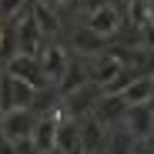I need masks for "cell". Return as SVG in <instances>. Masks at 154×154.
I'll list each match as a JSON object with an SVG mask.
<instances>
[{
  "instance_id": "1",
  "label": "cell",
  "mask_w": 154,
  "mask_h": 154,
  "mask_svg": "<svg viewBox=\"0 0 154 154\" xmlns=\"http://www.w3.org/2000/svg\"><path fill=\"white\" fill-rule=\"evenodd\" d=\"M37 100V87H30L27 81H20V77H10L4 70L0 77V111L10 114V111H30Z\"/></svg>"
},
{
  "instance_id": "2",
  "label": "cell",
  "mask_w": 154,
  "mask_h": 154,
  "mask_svg": "<svg viewBox=\"0 0 154 154\" xmlns=\"http://www.w3.org/2000/svg\"><path fill=\"white\" fill-rule=\"evenodd\" d=\"M10 77H20V81H27L30 87H37V91H47V87H54L50 84V77L44 74V67H40V60L37 57H30V54H17L14 60H7V67H4Z\"/></svg>"
},
{
  "instance_id": "3",
  "label": "cell",
  "mask_w": 154,
  "mask_h": 154,
  "mask_svg": "<svg viewBox=\"0 0 154 154\" xmlns=\"http://www.w3.org/2000/svg\"><path fill=\"white\" fill-rule=\"evenodd\" d=\"M37 60L44 67V74L50 77V84H60L64 74H67V67H70V57H67V50L60 44H47L40 54H37Z\"/></svg>"
},
{
  "instance_id": "4",
  "label": "cell",
  "mask_w": 154,
  "mask_h": 154,
  "mask_svg": "<svg viewBox=\"0 0 154 154\" xmlns=\"http://www.w3.org/2000/svg\"><path fill=\"white\" fill-rule=\"evenodd\" d=\"M121 70H124L121 54H100V57L91 60V84H97L100 91H104L107 84H114L121 77Z\"/></svg>"
},
{
  "instance_id": "5",
  "label": "cell",
  "mask_w": 154,
  "mask_h": 154,
  "mask_svg": "<svg viewBox=\"0 0 154 154\" xmlns=\"http://www.w3.org/2000/svg\"><path fill=\"white\" fill-rule=\"evenodd\" d=\"M34 127H37V114L34 111H10L4 117V134L0 137H7V141H27L34 137Z\"/></svg>"
},
{
  "instance_id": "6",
  "label": "cell",
  "mask_w": 154,
  "mask_h": 154,
  "mask_svg": "<svg viewBox=\"0 0 154 154\" xmlns=\"http://www.w3.org/2000/svg\"><path fill=\"white\" fill-rule=\"evenodd\" d=\"M121 23H124V14H121L114 4H107V7L87 14V27H91L94 34H100V37H114V34L121 30Z\"/></svg>"
},
{
  "instance_id": "7",
  "label": "cell",
  "mask_w": 154,
  "mask_h": 154,
  "mask_svg": "<svg viewBox=\"0 0 154 154\" xmlns=\"http://www.w3.org/2000/svg\"><path fill=\"white\" fill-rule=\"evenodd\" d=\"M107 134H111V127L100 124L94 114L81 121V137H84V151H87V154H104V147H107Z\"/></svg>"
},
{
  "instance_id": "8",
  "label": "cell",
  "mask_w": 154,
  "mask_h": 154,
  "mask_svg": "<svg viewBox=\"0 0 154 154\" xmlns=\"http://www.w3.org/2000/svg\"><path fill=\"white\" fill-rule=\"evenodd\" d=\"M94 117H97L100 124H107V127L124 124V117H127V104H124V97H121V94H104V97L97 100V107H94Z\"/></svg>"
},
{
  "instance_id": "9",
  "label": "cell",
  "mask_w": 154,
  "mask_h": 154,
  "mask_svg": "<svg viewBox=\"0 0 154 154\" xmlns=\"http://www.w3.org/2000/svg\"><path fill=\"white\" fill-rule=\"evenodd\" d=\"M64 111V107H60ZM57 151L60 154H87L84 151V137H81V124L60 117V131H57Z\"/></svg>"
},
{
  "instance_id": "10",
  "label": "cell",
  "mask_w": 154,
  "mask_h": 154,
  "mask_svg": "<svg viewBox=\"0 0 154 154\" xmlns=\"http://www.w3.org/2000/svg\"><path fill=\"white\" fill-rule=\"evenodd\" d=\"M124 124H127V131H131L137 141H147V137H151V127H154V111H151L147 104H141V107H127Z\"/></svg>"
},
{
  "instance_id": "11",
  "label": "cell",
  "mask_w": 154,
  "mask_h": 154,
  "mask_svg": "<svg viewBox=\"0 0 154 154\" xmlns=\"http://www.w3.org/2000/svg\"><path fill=\"white\" fill-rule=\"evenodd\" d=\"M84 84H91V64L70 60V67H67V74H64V81L57 84V91H60V97H67V94H74V91H81Z\"/></svg>"
},
{
  "instance_id": "12",
  "label": "cell",
  "mask_w": 154,
  "mask_h": 154,
  "mask_svg": "<svg viewBox=\"0 0 154 154\" xmlns=\"http://www.w3.org/2000/svg\"><path fill=\"white\" fill-rule=\"evenodd\" d=\"M104 40L107 37H100V34H94L91 27H81V30H74V37H70V44H74V50L81 57H100L104 54Z\"/></svg>"
},
{
  "instance_id": "13",
  "label": "cell",
  "mask_w": 154,
  "mask_h": 154,
  "mask_svg": "<svg viewBox=\"0 0 154 154\" xmlns=\"http://www.w3.org/2000/svg\"><path fill=\"white\" fill-rule=\"evenodd\" d=\"M137 144H141V141L127 131V124H117V127H111V134H107V147H104V154H134Z\"/></svg>"
},
{
  "instance_id": "14",
  "label": "cell",
  "mask_w": 154,
  "mask_h": 154,
  "mask_svg": "<svg viewBox=\"0 0 154 154\" xmlns=\"http://www.w3.org/2000/svg\"><path fill=\"white\" fill-rule=\"evenodd\" d=\"M151 94H154V77L144 74V77H137V81L127 87L121 97H124L127 107H141V104H147V100H151Z\"/></svg>"
},
{
  "instance_id": "15",
  "label": "cell",
  "mask_w": 154,
  "mask_h": 154,
  "mask_svg": "<svg viewBox=\"0 0 154 154\" xmlns=\"http://www.w3.org/2000/svg\"><path fill=\"white\" fill-rule=\"evenodd\" d=\"M30 10H34V17H37V27L44 30V37H54V34H57V27H60V23H57V14H54V7L34 4Z\"/></svg>"
},
{
  "instance_id": "16",
  "label": "cell",
  "mask_w": 154,
  "mask_h": 154,
  "mask_svg": "<svg viewBox=\"0 0 154 154\" xmlns=\"http://www.w3.org/2000/svg\"><path fill=\"white\" fill-rule=\"evenodd\" d=\"M27 10V0H0V20H17Z\"/></svg>"
},
{
  "instance_id": "17",
  "label": "cell",
  "mask_w": 154,
  "mask_h": 154,
  "mask_svg": "<svg viewBox=\"0 0 154 154\" xmlns=\"http://www.w3.org/2000/svg\"><path fill=\"white\" fill-rule=\"evenodd\" d=\"M14 151H17V154H40V151H37V144H34V137L17 141V144H14Z\"/></svg>"
},
{
  "instance_id": "18",
  "label": "cell",
  "mask_w": 154,
  "mask_h": 154,
  "mask_svg": "<svg viewBox=\"0 0 154 154\" xmlns=\"http://www.w3.org/2000/svg\"><path fill=\"white\" fill-rule=\"evenodd\" d=\"M4 117H7V114H4V111H0V134H4Z\"/></svg>"
},
{
  "instance_id": "19",
  "label": "cell",
  "mask_w": 154,
  "mask_h": 154,
  "mask_svg": "<svg viewBox=\"0 0 154 154\" xmlns=\"http://www.w3.org/2000/svg\"><path fill=\"white\" fill-rule=\"evenodd\" d=\"M147 107H151V111H154V94H151V100H147Z\"/></svg>"
},
{
  "instance_id": "20",
  "label": "cell",
  "mask_w": 154,
  "mask_h": 154,
  "mask_svg": "<svg viewBox=\"0 0 154 154\" xmlns=\"http://www.w3.org/2000/svg\"><path fill=\"white\" fill-rule=\"evenodd\" d=\"M50 154H60V151H50Z\"/></svg>"
},
{
  "instance_id": "21",
  "label": "cell",
  "mask_w": 154,
  "mask_h": 154,
  "mask_svg": "<svg viewBox=\"0 0 154 154\" xmlns=\"http://www.w3.org/2000/svg\"><path fill=\"white\" fill-rule=\"evenodd\" d=\"M0 77H4V70H0Z\"/></svg>"
}]
</instances>
